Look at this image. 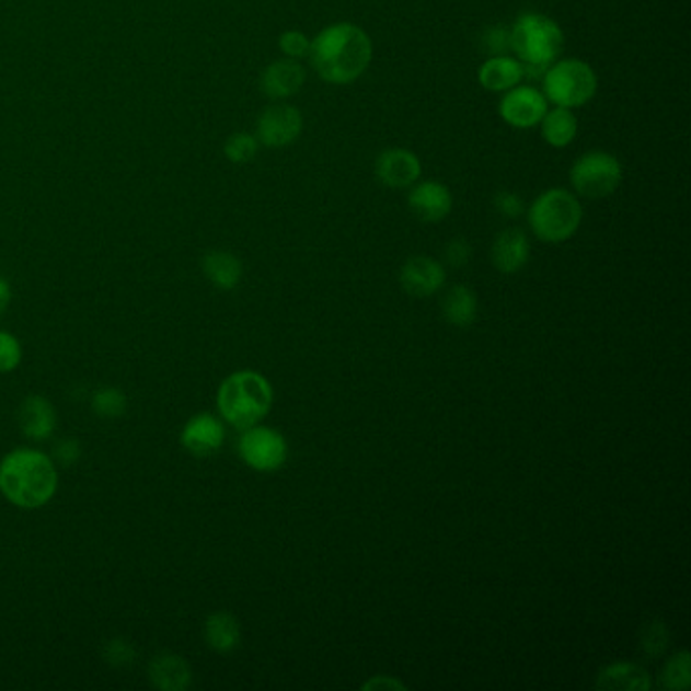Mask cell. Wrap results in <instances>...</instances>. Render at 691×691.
<instances>
[{"label": "cell", "mask_w": 691, "mask_h": 691, "mask_svg": "<svg viewBox=\"0 0 691 691\" xmlns=\"http://www.w3.org/2000/svg\"><path fill=\"white\" fill-rule=\"evenodd\" d=\"M550 104L542 90L519 83L507 90L499 102V116L503 123L517 130H528L542 123Z\"/></svg>", "instance_id": "10"}, {"label": "cell", "mask_w": 691, "mask_h": 691, "mask_svg": "<svg viewBox=\"0 0 691 691\" xmlns=\"http://www.w3.org/2000/svg\"><path fill=\"white\" fill-rule=\"evenodd\" d=\"M149 676L152 683L164 691H183L191 686L189 665L183 657L163 653L157 655L149 665Z\"/></svg>", "instance_id": "18"}, {"label": "cell", "mask_w": 691, "mask_h": 691, "mask_svg": "<svg viewBox=\"0 0 691 691\" xmlns=\"http://www.w3.org/2000/svg\"><path fill=\"white\" fill-rule=\"evenodd\" d=\"M447 280V270L438 260L414 256L400 270V285L410 297L426 299L438 292Z\"/></svg>", "instance_id": "13"}, {"label": "cell", "mask_w": 691, "mask_h": 691, "mask_svg": "<svg viewBox=\"0 0 691 691\" xmlns=\"http://www.w3.org/2000/svg\"><path fill=\"white\" fill-rule=\"evenodd\" d=\"M57 491V471L39 450H13L0 461V493L23 509H37L51 502Z\"/></svg>", "instance_id": "2"}, {"label": "cell", "mask_w": 691, "mask_h": 691, "mask_svg": "<svg viewBox=\"0 0 691 691\" xmlns=\"http://www.w3.org/2000/svg\"><path fill=\"white\" fill-rule=\"evenodd\" d=\"M542 138L552 149H566L578 136V118L569 108L548 110L542 123L538 124Z\"/></svg>", "instance_id": "21"}, {"label": "cell", "mask_w": 691, "mask_h": 691, "mask_svg": "<svg viewBox=\"0 0 691 691\" xmlns=\"http://www.w3.org/2000/svg\"><path fill=\"white\" fill-rule=\"evenodd\" d=\"M205 638H207V645L217 653H230L240 645V638H242L240 623L231 617L230 612H216L205 623Z\"/></svg>", "instance_id": "23"}, {"label": "cell", "mask_w": 691, "mask_h": 691, "mask_svg": "<svg viewBox=\"0 0 691 691\" xmlns=\"http://www.w3.org/2000/svg\"><path fill=\"white\" fill-rule=\"evenodd\" d=\"M623 183V164L607 150H588L569 169V185L583 199H607Z\"/></svg>", "instance_id": "7"}, {"label": "cell", "mask_w": 691, "mask_h": 691, "mask_svg": "<svg viewBox=\"0 0 691 691\" xmlns=\"http://www.w3.org/2000/svg\"><path fill=\"white\" fill-rule=\"evenodd\" d=\"M272 385L254 371H238L221 383L217 406L231 426L247 430L256 426L272 407Z\"/></svg>", "instance_id": "4"}, {"label": "cell", "mask_w": 691, "mask_h": 691, "mask_svg": "<svg viewBox=\"0 0 691 691\" xmlns=\"http://www.w3.org/2000/svg\"><path fill=\"white\" fill-rule=\"evenodd\" d=\"M602 691H649V673L635 664H614L604 667L597 679Z\"/></svg>", "instance_id": "20"}, {"label": "cell", "mask_w": 691, "mask_h": 691, "mask_svg": "<svg viewBox=\"0 0 691 691\" xmlns=\"http://www.w3.org/2000/svg\"><path fill=\"white\" fill-rule=\"evenodd\" d=\"M528 233L519 228L503 230L491 247V262L502 274H516L529 262Z\"/></svg>", "instance_id": "17"}, {"label": "cell", "mask_w": 691, "mask_h": 691, "mask_svg": "<svg viewBox=\"0 0 691 691\" xmlns=\"http://www.w3.org/2000/svg\"><path fill=\"white\" fill-rule=\"evenodd\" d=\"M476 80L487 92L505 94L507 90L516 88L526 80V69L516 55H493V57H487V61H483V66L479 68Z\"/></svg>", "instance_id": "16"}, {"label": "cell", "mask_w": 691, "mask_h": 691, "mask_svg": "<svg viewBox=\"0 0 691 691\" xmlns=\"http://www.w3.org/2000/svg\"><path fill=\"white\" fill-rule=\"evenodd\" d=\"M445 256L452 268H462L473 258V247L464 238H454L452 242H448Z\"/></svg>", "instance_id": "33"}, {"label": "cell", "mask_w": 691, "mask_h": 691, "mask_svg": "<svg viewBox=\"0 0 691 691\" xmlns=\"http://www.w3.org/2000/svg\"><path fill=\"white\" fill-rule=\"evenodd\" d=\"M493 204H495V209H497L503 217H507V219H517L521 214H526L523 199H521L517 193H514V191H499V193L495 195Z\"/></svg>", "instance_id": "32"}, {"label": "cell", "mask_w": 691, "mask_h": 691, "mask_svg": "<svg viewBox=\"0 0 691 691\" xmlns=\"http://www.w3.org/2000/svg\"><path fill=\"white\" fill-rule=\"evenodd\" d=\"M226 430L221 422L214 418L211 414H199L193 416L181 434V442L187 452L193 457H211L219 448L223 447Z\"/></svg>", "instance_id": "15"}, {"label": "cell", "mask_w": 691, "mask_h": 691, "mask_svg": "<svg viewBox=\"0 0 691 691\" xmlns=\"http://www.w3.org/2000/svg\"><path fill=\"white\" fill-rule=\"evenodd\" d=\"M104 657L112 665L130 664V661H135V649L126 641L116 638V641H110L108 645H106Z\"/></svg>", "instance_id": "34"}, {"label": "cell", "mask_w": 691, "mask_h": 691, "mask_svg": "<svg viewBox=\"0 0 691 691\" xmlns=\"http://www.w3.org/2000/svg\"><path fill=\"white\" fill-rule=\"evenodd\" d=\"M376 178L388 189H410L422 178V161L416 152L410 149L381 150L373 164Z\"/></svg>", "instance_id": "11"}, {"label": "cell", "mask_w": 691, "mask_h": 691, "mask_svg": "<svg viewBox=\"0 0 691 691\" xmlns=\"http://www.w3.org/2000/svg\"><path fill=\"white\" fill-rule=\"evenodd\" d=\"M204 272L211 285L221 288V290H233L242 283L244 266L230 252L216 250V252L205 254Z\"/></svg>", "instance_id": "22"}, {"label": "cell", "mask_w": 691, "mask_h": 691, "mask_svg": "<svg viewBox=\"0 0 691 691\" xmlns=\"http://www.w3.org/2000/svg\"><path fill=\"white\" fill-rule=\"evenodd\" d=\"M19 424L33 440H45L55 430V410L42 395H31L19 410Z\"/></svg>", "instance_id": "19"}, {"label": "cell", "mask_w": 691, "mask_h": 691, "mask_svg": "<svg viewBox=\"0 0 691 691\" xmlns=\"http://www.w3.org/2000/svg\"><path fill=\"white\" fill-rule=\"evenodd\" d=\"M258 138L247 133H235L231 135L226 145H223V154L226 159L233 164H247L256 159L258 154Z\"/></svg>", "instance_id": "26"}, {"label": "cell", "mask_w": 691, "mask_h": 691, "mask_svg": "<svg viewBox=\"0 0 691 691\" xmlns=\"http://www.w3.org/2000/svg\"><path fill=\"white\" fill-rule=\"evenodd\" d=\"M452 193L440 181H418L410 187L407 207L424 223H438L447 219L452 211Z\"/></svg>", "instance_id": "12"}, {"label": "cell", "mask_w": 691, "mask_h": 691, "mask_svg": "<svg viewBox=\"0 0 691 691\" xmlns=\"http://www.w3.org/2000/svg\"><path fill=\"white\" fill-rule=\"evenodd\" d=\"M55 454L64 464H71L80 459V445L76 440H64L61 445H57Z\"/></svg>", "instance_id": "35"}, {"label": "cell", "mask_w": 691, "mask_h": 691, "mask_svg": "<svg viewBox=\"0 0 691 691\" xmlns=\"http://www.w3.org/2000/svg\"><path fill=\"white\" fill-rule=\"evenodd\" d=\"M509 28L511 51L526 69V78H542L562 55L564 31L552 16L542 13H523Z\"/></svg>", "instance_id": "3"}, {"label": "cell", "mask_w": 691, "mask_h": 691, "mask_svg": "<svg viewBox=\"0 0 691 691\" xmlns=\"http://www.w3.org/2000/svg\"><path fill=\"white\" fill-rule=\"evenodd\" d=\"M669 645V631L661 621H653L641 633V647L649 657L664 655Z\"/></svg>", "instance_id": "28"}, {"label": "cell", "mask_w": 691, "mask_h": 691, "mask_svg": "<svg viewBox=\"0 0 691 691\" xmlns=\"http://www.w3.org/2000/svg\"><path fill=\"white\" fill-rule=\"evenodd\" d=\"M307 82V69L297 59H278L272 61L268 68L262 71L260 88L266 97L270 100H286L299 94Z\"/></svg>", "instance_id": "14"}, {"label": "cell", "mask_w": 691, "mask_h": 691, "mask_svg": "<svg viewBox=\"0 0 691 691\" xmlns=\"http://www.w3.org/2000/svg\"><path fill=\"white\" fill-rule=\"evenodd\" d=\"M9 300H11V288H9V285L0 278V312L7 309Z\"/></svg>", "instance_id": "37"}, {"label": "cell", "mask_w": 691, "mask_h": 691, "mask_svg": "<svg viewBox=\"0 0 691 691\" xmlns=\"http://www.w3.org/2000/svg\"><path fill=\"white\" fill-rule=\"evenodd\" d=\"M302 130V112L292 104H272L260 114L256 123V138L266 149H286L295 145Z\"/></svg>", "instance_id": "9"}, {"label": "cell", "mask_w": 691, "mask_h": 691, "mask_svg": "<svg viewBox=\"0 0 691 691\" xmlns=\"http://www.w3.org/2000/svg\"><path fill=\"white\" fill-rule=\"evenodd\" d=\"M476 295L469 286L457 285L450 288L445 300H442V314L450 325L471 326L476 319Z\"/></svg>", "instance_id": "24"}, {"label": "cell", "mask_w": 691, "mask_h": 691, "mask_svg": "<svg viewBox=\"0 0 691 691\" xmlns=\"http://www.w3.org/2000/svg\"><path fill=\"white\" fill-rule=\"evenodd\" d=\"M314 73L331 85H349L366 73L373 61V42L355 23H333L311 39L309 57Z\"/></svg>", "instance_id": "1"}, {"label": "cell", "mask_w": 691, "mask_h": 691, "mask_svg": "<svg viewBox=\"0 0 691 691\" xmlns=\"http://www.w3.org/2000/svg\"><path fill=\"white\" fill-rule=\"evenodd\" d=\"M481 45L488 57L505 55L511 51V28L505 25H493L485 28L481 35Z\"/></svg>", "instance_id": "30"}, {"label": "cell", "mask_w": 691, "mask_h": 691, "mask_svg": "<svg viewBox=\"0 0 691 691\" xmlns=\"http://www.w3.org/2000/svg\"><path fill=\"white\" fill-rule=\"evenodd\" d=\"M690 667L691 657L688 650H679L676 657H671L661 673V686L665 690H688L691 686Z\"/></svg>", "instance_id": "25"}, {"label": "cell", "mask_w": 691, "mask_h": 691, "mask_svg": "<svg viewBox=\"0 0 691 691\" xmlns=\"http://www.w3.org/2000/svg\"><path fill=\"white\" fill-rule=\"evenodd\" d=\"M21 364V345L11 333H0V373H9Z\"/></svg>", "instance_id": "31"}, {"label": "cell", "mask_w": 691, "mask_h": 691, "mask_svg": "<svg viewBox=\"0 0 691 691\" xmlns=\"http://www.w3.org/2000/svg\"><path fill=\"white\" fill-rule=\"evenodd\" d=\"M278 47H280V51L288 59H304V57H309V51H311V39L307 37V33H302L299 28H288L285 31L283 35H280V39H278Z\"/></svg>", "instance_id": "29"}, {"label": "cell", "mask_w": 691, "mask_h": 691, "mask_svg": "<svg viewBox=\"0 0 691 691\" xmlns=\"http://www.w3.org/2000/svg\"><path fill=\"white\" fill-rule=\"evenodd\" d=\"M583 217L578 195L562 187L543 191L528 209L529 228L545 244H562L569 240L580 228Z\"/></svg>", "instance_id": "5"}, {"label": "cell", "mask_w": 691, "mask_h": 691, "mask_svg": "<svg viewBox=\"0 0 691 691\" xmlns=\"http://www.w3.org/2000/svg\"><path fill=\"white\" fill-rule=\"evenodd\" d=\"M378 688H392V690H406V686L402 683V681H398V679L392 678H373L371 681H367L364 683V690H378Z\"/></svg>", "instance_id": "36"}, {"label": "cell", "mask_w": 691, "mask_h": 691, "mask_svg": "<svg viewBox=\"0 0 691 691\" xmlns=\"http://www.w3.org/2000/svg\"><path fill=\"white\" fill-rule=\"evenodd\" d=\"M92 407H94L95 414L102 418H118L126 410V398H124L123 392L112 390V388L102 390V392L95 393Z\"/></svg>", "instance_id": "27"}, {"label": "cell", "mask_w": 691, "mask_h": 691, "mask_svg": "<svg viewBox=\"0 0 691 691\" xmlns=\"http://www.w3.org/2000/svg\"><path fill=\"white\" fill-rule=\"evenodd\" d=\"M240 457L250 469L260 473L278 471L288 457L285 436L272 428H260L256 424L240 438Z\"/></svg>", "instance_id": "8"}, {"label": "cell", "mask_w": 691, "mask_h": 691, "mask_svg": "<svg viewBox=\"0 0 691 691\" xmlns=\"http://www.w3.org/2000/svg\"><path fill=\"white\" fill-rule=\"evenodd\" d=\"M542 92L557 108H583L597 95V71L584 59H557L543 71Z\"/></svg>", "instance_id": "6"}]
</instances>
